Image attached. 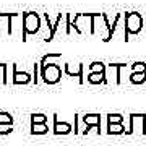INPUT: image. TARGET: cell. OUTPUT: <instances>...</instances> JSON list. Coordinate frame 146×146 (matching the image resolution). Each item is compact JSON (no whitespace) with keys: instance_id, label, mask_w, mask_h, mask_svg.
<instances>
[{"instance_id":"1","label":"cell","mask_w":146,"mask_h":146,"mask_svg":"<svg viewBox=\"0 0 146 146\" xmlns=\"http://www.w3.org/2000/svg\"><path fill=\"white\" fill-rule=\"evenodd\" d=\"M143 28V18L138 11H130L125 13V25H123V34H125V41L130 39V36L138 34Z\"/></svg>"},{"instance_id":"2","label":"cell","mask_w":146,"mask_h":146,"mask_svg":"<svg viewBox=\"0 0 146 146\" xmlns=\"http://www.w3.org/2000/svg\"><path fill=\"white\" fill-rule=\"evenodd\" d=\"M93 16L94 13H76L72 18V28L78 34H93Z\"/></svg>"},{"instance_id":"3","label":"cell","mask_w":146,"mask_h":146,"mask_svg":"<svg viewBox=\"0 0 146 146\" xmlns=\"http://www.w3.org/2000/svg\"><path fill=\"white\" fill-rule=\"evenodd\" d=\"M41 29V18L34 11L23 13V41H26L29 34H36Z\"/></svg>"},{"instance_id":"4","label":"cell","mask_w":146,"mask_h":146,"mask_svg":"<svg viewBox=\"0 0 146 146\" xmlns=\"http://www.w3.org/2000/svg\"><path fill=\"white\" fill-rule=\"evenodd\" d=\"M41 78L47 84H57L62 78V68L57 63H49L46 67H41Z\"/></svg>"},{"instance_id":"5","label":"cell","mask_w":146,"mask_h":146,"mask_svg":"<svg viewBox=\"0 0 146 146\" xmlns=\"http://www.w3.org/2000/svg\"><path fill=\"white\" fill-rule=\"evenodd\" d=\"M110 33V25L107 21V15L106 13H94L93 16V34L94 36H109ZM104 37V39H106ZM102 39V41H104Z\"/></svg>"},{"instance_id":"6","label":"cell","mask_w":146,"mask_h":146,"mask_svg":"<svg viewBox=\"0 0 146 146\" xmlns=\"http://www.w3.org/2000/svg\"><path fill=\"white\" fill-rule=\"evenodd\" d=\"M145 120H146V115L145 114H131L130 115V128L127 130V133L131 135V133H135V131H140V130H138V127L141 128L143 133H146Z\"/></svg>"},{"instance_id":"7","label":"cell","mask_w":146,"mask_h":146,"mask_svg":"<svg viewBox=\"0 0 146 146\" xmlns=\"http://www.w3.org/2000/svg\"><path fill=\"white\" fill-rule=\"evenodd\" d=\"M65 73L68 76H76L80 84L84 83L83 80V63H65Z\"/></svg>"},{"instance_id":"8","label":"cell","mask_w":146,"mask_h":146,"mask_svg":"<svg viewBox=\"0 0 146 146\" xmlns=\"http://www.w3.org/2000/svg\"><path fill=\"white\" fill-rule=\"evenodd\" d=\"M11 67H13V84H28V83L33 81L29 73L18 72V65H16V63H13Z\"/></svg>"},{"instance_id":"9","label":"cell","mask_w":146,"mask_h":146,"mask_svg":"<svg viewBox=\"0 0 146 146\" xmlns=\"http://www.w3.org/2000/svg\"><path fill=\"white\" fill-rule=\"evenodd\" d=\"M54 133L55 135H68V133H72V125L67 123V122H60L57 114L54 115Z\"/></svg>"},{"instance_id":"10","label":"cell","mask_w":146,"mask_h":146,"mask_svg":"<svg viewBox=\"0 0 146 146\" xmlns=\"http://www.w3.org/2000/svg\"><path fill=\"white\" fill-rule=\"evenodd\" d=\"M83 122L86 127H96L98 133L101 135V115L99 114H86L83 117Z\"/></svg>"},{"instance_id":"11","label":"cell","mask_w":146,"mask_h":146,"mask_svg":"<svg viewBox=\"0 0 146 146\" xmlns=\"http://www.w3.org/2000/svg\"><path fill=\"white\" fill-rule=\"evenodd\" d=\"M88 81L91 84L107 83V75H106V73H89L88 75Z\"/></svg>"},{"instance_id":"12","label":"cell","mask_w":146,"mask_h":146,"mask_svg":"<svg viewBox=\"0 0 146 146\" xmlns=\"http://www.w3.org/2000/svg\"><path fill=\"white\" fill-rule=\"evenodd\" d=\"M60 57H62V54H58V52H49V54H46V55L41 58L39 65H41V67H46V65H49V63H55L54 60H58Z\"/></svg>"},{"instance_id":"13","label":"cell","mask_w":146,"mask_h":146,"mask_svg":"<svg viewBox=\"0 0 146 146\" xmlns=\"http://www.w3.org/2000/svg\"><path fill=\"white\" fill-rule=\"evenodd\" d=\"M107 133L109 135H122V133H125V127L122 123H109Z\"/></svg>"},{"instance_id":"14","label":"cell","mask_w":146,"mask_h":146,"mask_svg":"<svg viewBox=\"0 0 146 146\" xmlns=\"http://www.w3.org/2000/svg\"><path fill=\"white\" fill-rule=\"evenodd\" d=\"M107 65L102 62H93L89 65V73H106Z\"/></svg>"},{"instance_id":"15","label":"cell","mask_w":146,"mask_h":146,"mask_svg":"<svg viewBox=\"0 0 146 146\" xmlns=\"http://www.w3.org/2000/svg\"><path fill=\"white\" fill-rule=\"evenodd\" d=\"M130 81L133 84H143V83H146V73H135V72H131Z\"/></svg>"},{"instance_id":"16","label":"cell","mask_w":146,"mask_h":146,"mask_svg":"<svg viewBox=\"0 0 146 146\" xmlns=\"http://www.w3.org/2000/svg\"><path fill=\"white\" fill-rule=\"evenodd\" d=\"M47 125L46 123H33L31 125V133L33 135H44V133H47Z\"/></svg>"},{"instance_id":"17","label":"cell","mask_w":146,"mask_h":146,"mask_svg":"<svg viewBox=\"0 0 146 146\" xmlns=\"http://www.w3.org/2000/svg\"><path fill=\"white\" fill-rule=\"evenodd\" d=\"M120 18H122V13H117V15H115V20H114V23L110 25V33H109V36H107V37L104 39V42H109L110 39H112V36H114V33H115V28H117V25H119Z\"/></svg>"},{"instance_id":"18","label":"cell","mask_w":146,"mask_h":146,"mask_svg":"<svg viewBox=\"0 0 146 146\" xmlns=\"http://www.w3.org/2000/svg\"><path fill=\"white\" fill-rule=\"evenodd\" d=\"M131 72L135 73H146V63L145 62H135L131 65Z\"/></svg>"},{"instance_id":"19","label":"cell","mask_w":146,"mask_h":146,"mask_svg":"<svg viewBox=\"0 0 146 146\" xmlns=\"http://www.w3.org/2000/svg\"><path fill=\"white\" fill-rule=\"evenodd\" d=\"M47 117L44 114H33L31 115V123H46Z\"/></svg>"},{"instance_id":"20","label":"cell","mask_w":146,"mask_h":146,"mask_svg":"<svg viewBox=\"0 0 146 146\" xmlns=\"http://www.w3.org/2000/svg\"><path fill=\"white\" fill-rule=\"evenodd\" d=\"M107 122L109 123H122L123 122V117L120 114H109L107 115Z\"/></svg>"},{"instance_id":"21","label":"cell","mask_w":146,"mask_h":146,"mask_svg":"<svg viewBox=\"0 0 146 146\" xmlns=\"http://www.w3.org/2000/svg\"><path fill=\"white\" fill-rule=\"evenodd\" d=\"M0 123H11L13 125V117L8 112H0Z\"/></svg>"},{"instance_id":"22","label":"cell","mask_w":146,"mask_h":146,"mask_svg":"<svg viewBox=\"0 0 146 146\" xmlns=\"http://www.w3.org/2000/svg\"><path fill=\"white\" fill-rule=\"evenodd\" d=\"M0 83H7V63H0Z\"/></svg>"},{"instance_id":"23","label":"cell","mask_w":146,"mask_h":146,"mask_svg":"<svg viewBox=\"0 0 146 146\" xmlns=\"http://www.w3.org/2000/svg\"><path fill=\"white\" fill-rule=\"evenodd\" d=\"M13 131V125L11 123H0V135H7Z\"/></svg>"}]
</instances>
